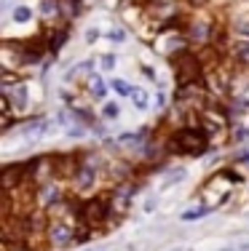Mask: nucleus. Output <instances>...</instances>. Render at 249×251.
<instances>
[{
  "label": "nucleus",
  "instance_id": "nucleus-1",
  "mask_svg": "<svg viewBox=\"0 0 249 251\" xmlns=\"http://www.w3.org/2000/svg\"><path fill=\"white\" fill-rule=\"evenodd\" d=\"M206 147H209V136L195 126H185V128L174 131L169 139V150L180 155H201L206 152Z\"/></svg>",
  "mask_w": 249,
  "mask_h": 251
},
{
  "label": "nucleus",
  "instance_id": "nucleus-2",
  "mask_svg": "<svg viewBox=\"0 0 249 251\" xmlns=\"http://www.w3.org/2000/svg\"><path fill=\"white\" fill-rule=\"evenodd\" d=\"M174 67H177V83L180 86H193V80H201V64L193 53H180L174 59Z\"/></svg>",
  "mask_w": 249,
  "mask_h": 251
},
{
  "label": "nucleus",
  "instance_id": "nucleus-3",
  "mask_svg": "<svg viewBox=\"0 0 249 251\" xmlns=\"http://www.w3.org/2000/svg\"><path fill=\"white\" fill-rule=\"evenodd\" d=\"M81 217H83V222L91 225V227L105 225V222H108V217H110V201L108 198H91V201H86L81 206Z\"/></svg>",
  "mask_w": 249,
  "mask_h": 251
},
{
  "label": "nucleus",
  "instance_id": "nucleus-4",
  "mask_svg": "<svg viewBox=\"0 0 249 251\" xmlns=\"http://www.w3.org/2000/svg\"><path fill=\"white\" fill-rule=\"evenodd\" d=\"M25 179H29V163H8L3 169V190L11 193L16 184H22Z\"/></svg>",
  "mask_w": 249,
  "mask_h": 251
},
{
  "label": "nucleus",
  "instance_id": "nucleus-5",
  "mask_svg": "<svg viewBox=\"0 0 249 251\" xmlns=\"http://www.w3.org/2000/svg\"><path fill=\"white\" fill-rule=\"evenodd\" d=\"M49 241H51V246H70V243L75 241L73 225H67V222H54V225L49 227Z\"/></svg>",
  "mask_w": 249,
  "mask_h": 251
},
{
  "label": "nucleus",
  "instance_id": "nucleus-6",
  "mask_svg": "<svg viewBox=\"0 0 249 251\" xmlns=\"http://www.w3.org/2000/svg\"><path fill=\"white\" fill-rule=\"evenodd\" d=\"M54 128V123L49 121V118H38V121H29L22 126V134L29 136V139H35V136H43V134H49V131Z\"/></svg>",
  "mask_w": 249,
  "mask_h": 251
},
{
  "label": "nucleus",
  "instance_id": "nucleus-7",
  "mask_svg": "<svg viewBox=\"0 0 249 251\" xmlns=\"http://www.w3.org/2000/svg\"><path fill=\"white\" fill-rule=\"evenodd\" d=\"M3 97L11 101V107H19V110H22V107L27 104V86H25V83H19L16 88H3Z\"/></svg>",
  "mask_w": 249,
  "mask_h": 251
},
{
  "label": "nucleus",
  "instance_id": "nucleus-8",
  "mask_svg": "<svg viewBox=\"0 0 249 251\" xmlns=\"http://www.w3.org/2000/svg\"><path fill=\"white\" fill-rule=\"evenodd\" d=\"M75 184H78L81 190L91 187V184H94V163L81 166V169H78V174H75Z\"/></svg>",
  "mask_w": 249,
  "mask_h": 251
},
{
  "label": "nucleus",
  "instance_id": "nucleus-9",
  "mask_svg": "<svg viewBox=\"0 0 249 251\" xmlns=\"http://www.w3.org/2000/svg\"><path fill=\"white\" fill-rule=\"evenodd\" d=\"M88 94H91L94 99H105V94H108V83H105L99 75H88Z\"/></svg>",
  "mask_w": 249,
  "mask_h": 251
},
{
  "label": "nucleus",
  "instance_id": "nucleus-10",
  "mask_svg": "<svg viewBox=\"0 0 249 251\" xmlns=\"http://www.w3.org/2000/svg\"><path fill=\"white\" fill-rule=\"evenodd\" d=\"M67 38H70L67 27H64V29H54V32L49 35V51L56 53L59 49H62V43H67Z\"/></svg>",
  "mask_w": 249,
  "mask_h": 251
},
{
  "label": "nucleus",
  "instance_id": "nucleus-11",
  "mask_svg": "<svg viewBox=\"0 0 249 251\" xmlns=\"http://www.w3.org/2000/svg\"><path fill=\"white\" fill-rule=\"evenodd\" d=\"M59 201H62V193H59L54 184H46V187L40 190V203H43V206H54Z\"/></svg>",
  "mask_w": 249,
  "mask_h": 251
},
{
  "label": "nucleus",
  "instance_id": "nucleus-12",
  "mask_svg": "<svg viewBox=\"0 0 249 251\" xmlns=\"http://www.w3.org/2000/svg\"><path fill=\"white\" fill-rule=\"evenodd\" d=\"M132 101H134L137 110H147V107H150V97H147V91H142V88H134Z\"/></svg>",
  "mask_w": 249,
  "mask_h": 251
},
{
  "label": "nucleus",
  "instance_id": "nucleus-13",
  "mask_svg": "<svg viewBox=\"0 0 249 251\" xmlns=\"http://www.w3.org/2000/svg\"><path fill=\"white\" fill-rule=\"evenodd\" d=\"M191 38L193 40H206V38H209V29H206L204 22H195V25H191Z\"/></svg>",
  "mask_w": 249,
  "mask_h": 251
},
{
  "label": "nucleus",
  "instance_id": "nucleus-14",
  "mask_svg": "<svg viewBox=\"0 0 249 251\" xmlns=\"http://www.w3.org/2000/svg\"><path fill=\"white\" fill-rule=\"evenodd\" d=\"M118 115H121V107H118L115 101H108V104L102 107V118H105V121H115Z\"/></svg>",
  "mask_w": 249,
  "mask_h": 251
},
{
  "label": "nucleus",
  "instance_id": "nucleus-15",
  "mask_svg": "<svg viewBox=\"0 0 249 251\" xmlns=\"http://www.w3.org/2000/svg\"><path fill=\"white\" fill-rule=\"evenodd\" d=\"M110 86H112V88H115V91H118V94H121V97H132V94H134V88H132V86H129V83H126V80H121V77H115V80H112V83H110Z\"/></svg>",
  "mask_w": 249,
  "mask_h": 251
},
{
  "label": "nucleus",
  "instance_id": "nucleus-16",
  "mask_svg": "<svg viewBox=\"0 0 249 251\" xmlns=\"http://www.w3.org/2000/svg\"><path fill=\"white\" fill-rule=\"evenodd\" d=\"M99 67H102V73H112V67H115V53H102L99 56Z\"/></svg>",
  "mask_w": 249,
  "mask_h": 251
},
{
  "label": "nucleus",
  "instance_id": "nucleus-17",
  "mask_svg": "<svg viewBox=\"0 0 249 251\" xmlns=\"http://www.w3.org/2000/svg\"><path fill=\"white\" fill-rule=\"evenodd\" d=\"M59 0H40V16H54Z\"/></svg>",
  "mask_w": 249,
  "mask_h": 251
},
{
  "label": "nucleus",
  "instance_id": "nucleus-18",
  "mask_svg": "<svg viewBox=\"0 0 249 251\" xmlns=\"http://www.w3.org/2000/svg\"><path fill=\"white\" fill-rule=\"evenodd\" d=\"M206 214H209V208H206V206H201V208H188V211L182 214V219H185V222H191V219H201V217H206Z\"/></svg>",
  "mask_w": 249,
  "mask_h": 251
},
{
  "label": "nucleus",
  "instance_id": "nucleus-19",
  "mask_svg": "<svg viewBox=\"0 0 249 251\" xmlns=\"http://www.w3.org/2000/svg\"><path fill=\"white\" fill-rule=\"evenodd\" d=\"M32 19V11L27 8V5H16L14 8V22H29Z\"/></svg>",
  "mask_w": 249,
  "mask_h": 251
},
{
  "label": "nucleus",
  "instance_id": "nucleus-20",
  "mask_svg": "<svg viewBox=\"0 0 249 251\" xmlns=\"http://www.w3.org/2000/svg\"><path fill=\"white\" fill-rule=\"evenodd\" d=\"M118 145H129V147H134V145H142V134H121V139H118Z\"/></svg>",
  "mask_w": 249,
  "mask_h": 251
},
{
  "label": "nucleus",
  "instance_id": "nucleus-21",
  "mask_svg": "<svg viewBox=\"0 0 249 251\" xmlns=\"http://www.w3.org/2000/svg\"><path fill=\"white\" fill-rule=\"evenodd\" d=\"M94 67V62H81V64H75L73 70H70V75L67 77H75V75H83V73H88V70Z\"/></svg>",
  "mask_w": 249,
  "mask_h": 251
},
{
  "label": "nucleus",
  "instance_id": "nucleus-22",
  "mask_svg": "<svg viewBox=\"0 0 249 251\" xmlns=\"http://www.w3.org/2000/svg\"><path fill=\"white\" fill-rule=\"evenodd\" d=\"M182 176H185V169H174V171L169 174V182H166V184H177Z\"/></svg>",
  "mask_w": 249,
  "mask_h": 251
},
{
  "label": "nucleus",
  "instance_id": "nucleus-23",
  "mask_svg": "<svg viewBox=\"0 0 249 251\" xmlns=\"http://www.w3.org/2000/svg\"><path fill=\"white\" fill-rule=\"evenodd\" d=\"M236 56H239V59H249V43L236 46Z\"/></svg>",
  "mask_w": 249,
  "mask_h": 251
},
{
  "label": "nucleus",
  "instance_id": "nucleus-24",
  "mask_svg": "<svg viewBox=\"0 0 249 251\" xmlns=\"http://www.w3.org/2000/svg\"><path fill=\"white\" fill-rule=\"evenodd\" d=\"M108 38L110 40H123V38H126V32H121V29H108Z\"/></svg>",
  "mask_w": 249,
  "mask_h": 251
},
{
  "label": "nucleus",
  "instance_id": "nucleus-25",
  "mask_svg": "<svg viewBox=\"0 0 249 251\" xmlns=\"http://www.w3.org/2000/svg\"><path fill=\"white\" fill-rule=\"evenodd\" d=\"M142 75L150 77V80H156V70H153V67H142Z\"/></svg>",
  "mask_w": 249,
  "mask_h": 251
},
{
  "label": "nucleus",
  "instance_id": "nucleus-26",
  "mask_svg": "<svg viewBox=\"0 0 249 251\" xmlns=\"http://www.w3.org/2000/svg\"><path fill=\"white\" fill-rule=\"evenodd\" d=\"M97 38H99V32H97V29H88V32H86V40H88V43H94Z\"/></svg>",
  "mask_w": 249,
  "mask_h": 251
},
{
  "label": "nucleus",
  "instance_id": "nucleus-27",
  "mask_svg": "<svg viewBox=\"0 0 249 251\" xmlns=\"http://www.w3.org/2000/svg\"><path fill=\"white\" fill-rule=\"evenodd\" d=\"M239 142H244V139H249V131L247 128H239V136H236Z\"/></svg>",
  "mask_w": 249,
  "mask_h": 251
},
{
  "label": "nucleus",
  "instance_id": "nucleus-28",
  "mask_svg": "<svg viewBox=\"0 0 249 251\" xmlns=\"http://www.w3.org/2000/svg\"><path fill=\"white\" fill-rule=\"evenodd\" d=\"M241 160H247V163H249V152H247V155H241Z\"/></svg>",
  "mask_w": 249,
  "mask_h": 251
},
{
  "label": "nucleus",
  "instance_id": "nucleus-29",
  "mask_svg": "<svg viewBox=\"0 0 249 251\" xmlns=\"http://www.w3.org/2000/svg\"><path fill=\"white\" fill-rule=\"evenodd\" d=\"M158 3H161V0H158ZM164 3H166V0H164Z\"/></svg>",
  "mask_w": 249,
  "mask_h": 251
}]
</instances>
